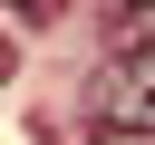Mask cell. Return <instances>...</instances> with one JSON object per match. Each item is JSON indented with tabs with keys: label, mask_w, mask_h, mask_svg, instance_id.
<instances>
[{
	"label": "cell",
	"mask_w": 155,
	"mask_h": 145,
	"mask_svg": "<svg viewBox=\"0 0 155 145\" xmlns=\"http://www.w3.org/2000/svg\"><path fill=\"white\" fill-rule=\"evenodd\" d=\"M0 77H10V39H0Z\"/></svg>",
	"instance_id": "3"
},
{
	"label": "cell",
	"mask_w": 155,
	"mask_h": 145,
	"mask_svg": "<svg viewBox=\"0 0 155 145\" xmlns=\"http://www.w3.org/2000/svg\"><path fill=\"white\" fill-rule=\"evenodd\" d=\"M107 39H116V58H145V39H155V10H107Z\"/></svg>",
	"instance_id": "2"
},
{
	"label": "cell",
	"mask_w": 155,
	"mask_h": 145,
	"mask_svg": "<svg viewBox=\"0 0 155 145\" xmlns=\"http://www.w3.org/2000/svg\"><path fill=\"white\" fill-rule=\"evenodd\" d=\"M87 135H155V58H107L87 77Z\"/></svg>",
	"instance_id": "1"
}]
</instances>
